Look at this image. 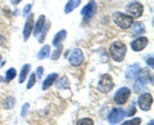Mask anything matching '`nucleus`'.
<instances>
[{"label":"nucleus","mask_w":154,"mask_h":125,"mask_svg":"<svg viewBox=\"0 0 154 125\" xmlns=\"http://www.w3.org/2000/svg\"><path fill=\"white\" fill-rule=\"evenodd\" d=\"M148 76H149V72L148 70H143L140 76H139V79L136 80V83L134 84V90L136 93H141L144 89H145L146 86V81H148Z\"/></svg>","instance_id":"39448f33"},{"label":"nucleus","mask_w":154,"mask_h":125,"mask_svg":"<svg viewBox=\"0 0 154 125\" xmlns=\"http://www.w3.org/2000/svg\"><path fill=\"white\" fill-rule=\"evenodd\" d=\"M141 124V119H132V120H128V121H125L122 125H140Z\"/></svg>","instance_id":"412c9836"},{"label":"nucleus","mask_w":154,"mask_h":125,"mask_svg":"<svg viewBox=\"0 0 154 125\" xmlns=\"http://www.w3.org/2000/svg\"><path fill=\"white\" fill-rule=\"evenodd\" d=\"M139 71H140V66H139L137 63L136 65H131L126 70V78L127 79H135L139 74H140Z\"/></svg>","instance_id":"4468645a"},{"label":"nucleus","mask_w":154,"mask_h":125,"mask_svg":"<svg viewBox=\"0 0 154 125\" xmlns=\"http://www.w3.org/2000/svg\"><path fill=\"white\" fill-rule=\"evenodd\" d=\"M130 94H131V90L128 88H121L114 95V102L118 104H123L127 102V99L130 98Z\"/></svg>","instance_id":"0eeeda50"},{"label":"nucleus","mask_w":154,"mask_h":125,"mask_svg":"<svg viewBox=\"0 0 154 125\" xmlns=\"http://www.w3.org/2000/svg\"><path fill=\"white\" fill-rule=\"evenodd\" d=\"M98 88H99L100 92H103V93L110 92V90L113 89V80H112V78H110L109 75H103L102 78H100Z\"/></svg>","instance_id":"423d86ee"},{"label":"nucleus","mask_w":154,"mask_h":125,"mask_svg":"<svg viewBox=\"0 0 154 125\" xmlns=\"http://www.w3.org/2000/svg\"><path fill=\"white\" fill-rule=\"evenodd\" d=\"M113 21H114V23L118 27H121V28H128L130 26L132 25L134 18L130 17L128 14H123V13L116 12V13H113Z\"/></svg>","instance_id":"f03ea898"},{"label":"nucleus","mask_w":154,"mask_h":125,"mask_svg":"<svg viewBox=\"0 0 154 125\" xmlns=\"http://www.w3.org/2000/svg\"><path fill=\"white\" fill-rule=\"evenodd\" d=\"M126 52H127V48L122 41H114L109 48V54L116 62L123 61L125 56H126Z\"/></svg>","instance_id":"f257e3e1"},{"label":"nucleus","mask_w":154,"mask_h":125,"mask_svg":"<svg viewBox=\"0 0 154 125\" xmlns=\"http://www.w3.org/2000/svg\"><path fill=\"white\" fill-rule=\"evenodd\" d=\"M96 9H98V5H96V3L94 0H91V2L88 3V5H85L84 9L81 11V14H82V18L84 21H89L91 18L94 17V14L96 13Z\"/></svg>","instance_id":"20e7f679"},{"label":"nucleus","mask_w":154,"mask_h":125,"mask_svg":"<svg viewBox=\"0 0 154 125\" xmlns=\"http://www.w3.org/2000/svg\"><path fill=\"white\" fill-rule=\"evenodd\" d=\"M4 65V62H3V59H2V56H0V66H3Z\"/></svg>","instance_id":"72a5a7b5"},{"label":"nucleus","mask_w":154,"mask_h":125,"mask_svg":"<svg viewBox=\"0 0 154 125\" xmlns=\"http://www.w3.org/2000/svg\"><path fill=\"white\" fill-rule=\"evenodd\" d=\"M35 80H36V75L33 74V75H31L30 80H28V84H27V88H28V89H31L32 86L35 85Z\"/></svg>","instance_id":"bb28decb"},{"label":"nucleus","mask_w":154,"mask_h":125,"mask_svg":"<svg viewBox=\"0 0 154 125\" xmlns=\"http://www.w3.org/2000/svg\"><path fill=\"white\" fill-rule=\"evenodd\" d=\"M66 36H67V31H66V30L59 31V32H58L57 35L54 36V39H53V45H54V46L60 45V44H62V41L66 39Z\"/></svg>","instance_id":"f3484780"},{"label":"nucleus","mask_w":154,"mask_h":125,"mask_svg":"<svg viewBox=\"0 0 154 125\" xmlns=\"http://www.w3.org/2000/svg\"><path fill=\"white\" fill-rule=\"evenodd\" d=\"M45 35H46V27L44 26V28L41 30V36H40V43H42L44 41V39H45Z\"/></svg>","instance_id":"cd10ccee"},{"label":"nucleus","mask_w":154,"mask_h":125,"mask_svg":"<svg viewBox=\"0 0 154 125\" xmlns=\"http://www.w3.org/2000/svg\"><path fill=\"white\" fill-rule=\"evenodd\" d=\"M77 125H94V123H93V120L91 119H81V120H79L77 121Z\"/></svg>","instance_id":"b1692460"},{"label":"nucleus","mask_w":154,"mask_h":125,"mask_svg":"<svg viewBox=\"0 0 154 125\" xmlns=\"http://www.w3.org/2000/svg\"><path fill=\"white\" fill-rule=\"evenodd\" d=\"M58 88H68V80L67 78H62L58 83Z\"/></svg>","instance_id":"a878e982"},{"label":"nucleus","mask_w":154,"mask_h":125,"mask_svg":"<svg viewBox=\"0 0 154 125\" xmlns=\"http://www.w3.org/2000/svg\"><path fill=\"white\" fill-rule=\"evenodd\" d=\"M49 54H50V46L49 45H44L41 48V50L37 53V58L38 59H44V58H46V57H49Z\"/></svg>","instance_id":"6ab92c4d"},{"label":"nucleus","mask_w":154,"mask_h":125,"mask_svg":"<svg viewBox=\"0 0 154 125\" xmlns=\"http://www.w3.org/2000/svg\"><path fill=\"white\" fill-rule=\"evenodd\" d=\"M84 62V54L80 49H73L69 56V63L72 66H80Z\"/></svg>","instance_id":"9d476101"},{"label":"nucleus","mask_w":154,"mask_h":125,"mask_svg":"<svg viewBox=\"0 0 154 125\" xmlns=\"http://www.w3.org/2000/svg\"><path fill=\"white\" fill-rule=\"evenodd\" d=\"M41 75H42V67H38L37 69V78H40Z\"/></svg>","instance_id":"7c9ffc66"},{"label":"nucleus","mask_w":154,"mask_h":125,"mask_svg":"<svg viewBox=\"0 0 154 125\" xmlns=\"http://www.w3.org/2000/svg\"><path fill=\"white\" fill-rule=\"evenodd\" d=\"M149 125H153V120H152V121H150V123H149Z\"/></svg>","instance_id":"f704fd0d"},{"label":"nucleus","mask_w":154,"mask_h":125,"mask_svg":"<svg viewBox=\"0 0 154 125\" xmlns=\"http://www.w3.org/2000/svg\"><path fill=\"white\" fill-rule=\"evenodd\" d=\"M32 30H33V14H30L27 18L26 25H25V31H23V37H25V40H27L28 37H30Z\"/></svg>","instance_id":"f8f14e48"},{"label":"nucleus","mask_w":154,"mask_h":125,"mask_svg":"<svg viewBox=\"0 0 154 125\" xmlns=\"http://www.w3.org/2000/svg\"><path fill=\"white\" fill-rule=\"evenodd\" d=\"M130 27H131V35L134 36L141 35V34L145 32V26H144L143 22H132V25Z\"/></svg>","instance_id":"ddd939ff"},{"label":"nucleus","mask_w":154,"mask_h":125,"mask_svg":"<svg viewBox=\"0 0 154 125\" xmlns=\"http://www.w3.org/2000/svg\"><path fill=\"white\" fill-rule=\"evenodd\" d=\"M148 65L150 66V67H153V58H152V57H150V58L148 59Z\"/></svg>","instance_id":"2f4dec72"},{"label":"nucleus","mask_w":154,"mask_h":125,"mask_svg":"<svg viewBox=\"0 0 154 125\" xmlns=\"http://www.w3.org/2000/svg\"><path fill=\"white\" fill-rule=\"evenodd\" d=\"M31 7H32V5H31V4H28V5H27V7L25 8V9H23V16H26V14H27L28 12H30V9H31Z\"/></svg>","instance_id":"c85d7f7f"},{"label":"nucleus","mask_w":154,"mask_h":125,"mask_svg":"<svg viewBox=\"0 0 154 125\" xmlns=\"http://www.w3.org/2000/svg\"><path fill=\"white\" fill-rule=\"evenodd\" d=\"M62 49H63V46H62V44H60V45H58V49L54 52V54L51 56V59H53V61H57L58 58H59V56H60V52H62Z\"/></svg>","instance_id":"393cba45"},{"label":"nucleus","mask_w":154,"mask_h":125,"mask_svg":"<svg viewBox=\"0 0 154 125\" xmlns=\"http://www.w3.org/2000/svg\"><path fill=\"white\" fill-rule=\"evenodd\" d=\"M30 71V65H25L22 67V71H21V75H19V83H23L26 80V76Z\"/></svg>","instance_id":"aec40b11"},{"label":"nucleus","mask_w":154,"mask_h":125,"mask_svg":"<svg viewBox=\"0 0 154 125\" xmlns=\"http://www.w3.org/2000/svg\"><path fill=\"white\" fill-rule=\"evenodd\" d=\"M27 108H28V104L26 103L25 106H23V110H22V116H25V115H26V111H27Z\"/></svg>","instance_id":"c756f323"},{"label":"nucleus","mask_w":154,"mask_h":125,"mask_svg":"<svg viewBox=\"0 0 154 125\" xmlns=\"http://www.w3.org/2000/svg\"><path fill=\"white\" fill-rule=\"evenodd\" d=\"M152 103H153V97L149 93H144L139 97V107H140L143 111L150 110Z\"/></svg>","instance_id":"1a4fd4ad"},{"label":"nucleus","mask_w":154,"mask_h":125,"mask_svg":"<svg viewBox=\"0 0 154 125\" xmlns=\"http://www.w3.org/2000/svg\"><path fill=\"white\" fill-rule=\"evenodd\" d=\"M126 11H127V13H128L130 17H132V18H139V17H141V14H143V12H144V7H143V4H140V3L132 2V3H130L128 5H127Z\"/></svg>","instance_id":"7ed1b4c3"},{"label":"nucleus","mask_w":154,"mask_h":125,"mask_svg":"<svg viewBox=\"0 0 154 125\" xmlns=\"http://www.w3.org/2000/svg\"><path fill=\"white\" fill-rule=\"evenodd\" d=\"M80 3H81V0H68V3L64 7V13H71L72 11H75L80 5Z\"/></svg>","instance_id":"a211bd4d"},{"label":"nucleus","mask_w":154,"mask_h":125,"mask_svg":"<svg viewBox=\"0 0 154 125\" xmlns=\"http://www.w3.org/2000/svg\"><path fill=\"white\" fill-rule=\"evenodd\" d=\"M16 74H17V71L14 70V69H9L8 72H7V80H8V81L13 80L14 78H16Z\"/></svg>","instance_id":"4be33fe9"},{"label":"nucleus","mask_w":154,"mask_h":125,"mask_svg":"<svg viewBox=\"0 0 154 125\" xmlns=\"http://www.w3.org/2000/svg\"><path fill=\"white\" fill-rule=\"evenodd\" d=\"M22 0H12V4H14V5H17V4H19Z\"/></svg>","instance_id":"473e14b6"},{"label":"nucleus","mask_w":154,"mask_h":125,"mask_svg":"<svg viewBox=\"0 0 154 125\" xmlns=\"http://www.w3.org/2000/svg\"><path fill=\"white\" fill-rule=\"evenodd\" d=\"M125 116H126V112H125L122 108H113L112 112H110L108 116V121L110 124H117L119 121H122Z\"/></svg>","instance_id":"6e6552de"},{"label":"nucleus","mask_w":154,"mask_h":125,"mask_svg":"<svg viewBox=\"0 0 154 125\" xmlns=\"http://www.w3.org/2000/svg\"><path fill=\"white\" fill-rule=\"evenodd\" d=\"M57 79H58V75H57V74L49 75V76H48V78L44 80V83H42V89L46 90L48 88H50V86L57 81Z\"/></svg>","instance_id":"dca6fc26"},{"label":"nucleus","mask_w":154,"mask_h":125,"mask_svg":"<svg viewBox=\"0 0 154 125\" xmlns=\"http://www.w3.org/2000/svg\"><path fill=\"white\" fill-rule=\"evenodd\" d=\"M14 102H16V101H14V98H13V97H9V98L5 99V102H4V107H5V108H12L13 104H14Z\"/></svg>","instance_id":"5701e85b"},{"label":"nucleus","mask_w":154,"mask_h":125,"mask_svg":"<svg viewBox=\"0 0 154 125\" xmlns=\"http://www.w3.org/2000/svg\"><path fill=\"white\" fill-rule=\"evenodd\" d=\"M44 26H45V16H40L38 17V20H37V22H36V25L33 26V30H32V32H33V35H38V34L41 32V30L44 28Z\"/></svg>","instance_id":"2eb2a0df"},{"label":"nucleus","mask_w":154,"mask_h":125,"mask_svg":"<svg viewBox=\"0 0 154 125\" xmlns=\"http://www.w3.org/2000/svg\"><path fill=\"white\" fill-rule=\"evenodd\" d=\"M148 43H149L148 37H137V39L131 41V48L135 52H140L148 45Z\"/></svg>","instance_id":"9b49d317"}]
</instances>
